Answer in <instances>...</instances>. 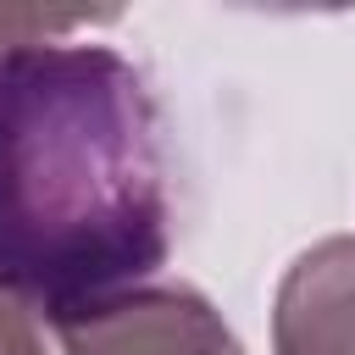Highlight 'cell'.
<instances>
[{"mask_svg": "<svg viewBox=\"0 0 355 355\" xmlns=\"http://www.w3.org/2000/svg\"><path fill=\"white\" fill-rule=\"evenodd\" d=\"M172 233L155 83L89 39L11 50L0 61V283L55 327L155 283Z\"/></svg>", "mask_w": 355, "mask_h": 355, "instance_id": "6da1fadb", "label": "cell"}, {"mask_svg": "<svg viewBox=\"0 0 355 355\" xmlns=\"http://www.w3.org/2000/svg\"><path fill=\"white\" fill-rule=\"evenodd\" d=\"M61 355H244L222 311L189 283H144L55 322Z\"/></svg>", "mask_w": 355, "mask_h": 355, "instance_id": "7a4b0ae2", "label": "cell"}, {"mask_svg": "<svg viewBox=\"0 0 355 355\" xmlns=\"http://www.w3.org/2000/svg\"><path fill=\"white\" fill-rule=\"evenodd\" d=\"M272 355H355V233L294 255L272 300Z\"/></svg>", "mask_w": 355, "mask_h": 355, "instance_id": "3957f363", "label": "cell"}, {"mask_svg": "<svg viewBox=\"0 0 355 355\" xmlns=\"http://www.w3.org/2000/svg\"><path fill=\"white\" fill-rule=\"evenodd\" d=\"M94 22H116V11H44V6H0V61L22 44L72 39Z\"/></svg>", "mask_w": 355, "mask_h": 355, "instance_id": "277c9868", "label": "cell"}, {"mask_svg": "<svg viewBox=\"0 0 355 355\" xmlns=\"http://www.w3.org/2000/svg\"><path fill=\"white\" fill-rule=\"evenodd\" d=\"M0 355H44L39 311H33L11 283H0Z\"/></svg>", "mask_w": 355, "mask_h": 355, "instance_id": "5b68a950", "label": "cell"}]
</instances>
